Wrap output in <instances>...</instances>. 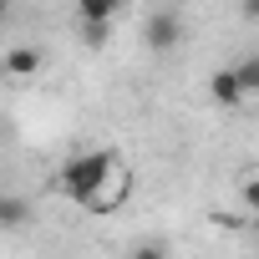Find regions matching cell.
Segmentation results:
<instances>
[{
  "instance_id": "1",
  "label": "cell",
  "mask_w": 259,
  "mask_h": 259,
  "mask_svg": "<svg viewBox=\"0 0 259 259\" xmlns=\"http://www.w3.org/2000/svg\"><path fill=\"white\" fill-rule=\"evenodd\" d=\"M112 178H117V158H112V153H102V148H92V153L66 158V168L56 173V188H61L71 203L92 208V198H97V193H102Z\"/></svg>"
},
{
  "instance_id": "2",
  "label": "cell",
  "mask_w": 259,
  "mask_h": 259,
  "mask_svg": "<svg viewBox=\"0 0 259 259\" xmlns=\"http://www.w3.org/2000/svg\"><path fill=\"white\" fill-rule=\"evenodd\" d=\"M127 11V0H76V16H81V26H87V41L92 46H102L107 41V31H112V21Z\"/></svg>"
},
{
  "instance_id": "3",
  "label": "cell",
  "mask_w": 259,
  "mask_h": 259,
  "mask_svg": "<svg viewBox=\"0 0 259 259\" xmlns=\"http://www.w3.org/2000/svg\"><path fill=\"white\" fill-rule=\"evenodd\" d=\"M208 97H213V107H224V112H239V107L249 102V92H244V81H239L234 66H219V71L208 76Z\"/></svg>"
},
{
  "instance_id": "4",
  "label": "cell",
  "mask_w": 259,
  "mask_h": 259,
  "mask_svg": "<svg viewBox=\"0 0 259 259\" xmlns=\"http://www.w3.org/2000/svg\"><path fill=\"white\" fill-rule=\"evenodd\" d=\"M178 36H183V26H178V16H173V11H158V16H148V26H143L148 51H163V56L178 46Z\"/></svg>"
},
{
  "instance_id": "5",
  "label": "cell",
  "mask_w": 259,
  "mask_h": 259,
  "mask_svg": "<svg viewBox=\"0 0 259 259\" xmlns=\"http://www.w3.org/2000/svg\"><path fill=\"white\" fill-rule=\"evenodd\" d=\"M41 66H46L41 46H11L6 51V76L11 81H31V76H41Z\"/></svg>"
},
{
  "instance_id": "6",
  "label": "cell",
  "mask_w": 259,
  "mask_h": 259,
  "mask_svg": "<svg viewBox=\"0 0 259 259\" xmlns=\"http://www.w3.org/2000/svg\"><path fill=\"white\" fill-rule=\"evenodd\" d=\"M117 203H127V173H117V178H112V183L92 198V213H112Z\"/></svg>"
},
{
  "instance_id": "7",
  "label": "cell",
  "mask_w": 259,
  "mask_h": 259,
  "mask_svg": "<svg viewBox=\"0 0 259 259\" xmlns=\"http://www.w3.org/2000/svg\"><path fill=\"white\" fill-rule=\"evenodd\" d=\"M26 219H31V208H26L21 193H6V198H0V229H26Z\"/></svg>"
},
{
  "instance_id": "8",
  "label": "cell",
  "mask_w": 259,
  "mask_h": 259,
  "mask_svg": "<svg viewBox=\"0 0 259 259\" xmlns=\"http://www.w3.org/2000/svg\"><path fill=\"white\" fill-rule=\"evenodd\" d=\"M229 66L239 71L244 92H249V97H259V51H249V56H239V61H229Z\"/></svg>"
},
{
  "instance_id": "9",
  "label": "cell",
  "mask_w": 259,
  "mask_h": 259,
  "mask_svg": "<svg viewBox=\"0 0 259 259\" xmlns=\"http://www.w3.org/2000/svg\"><path fill=\"white\" fill-rule=\"evenodd\" d=\"M239 198H244V208H249V213L259 219V173H254V178H244V188H239Z\"/></svg>"
},
{
  "instance_id": "10",
  "label": "cell",
  "mask_w": 259,
  "mask_h": 259,
  "mask_svg": "<svg viewBox=\"0 0 259 259\" xmlns=\"http://www.w3.org/2000/svg\"><path fill=\"white\" fill-rule=\"evenodd\" d=\"M127 259H168V249H163L158 239H143V244H138L133 254H127Z\"/></svg>"
},
{
  "instance_id": "11",
  "label": "cell",
  "mask_w": 259,
  "mask_h": 259,
  "mask_svg": "<svg viewBox=\"0 0 259 259\" xmlns=\"http://www.w3.org/2000/svg\"><path fill=\"white\" fill-rule=\"evenodd\" d=\"M239 16L244 21H259V0H239Z\"/></svg>"
}]
</instances>
